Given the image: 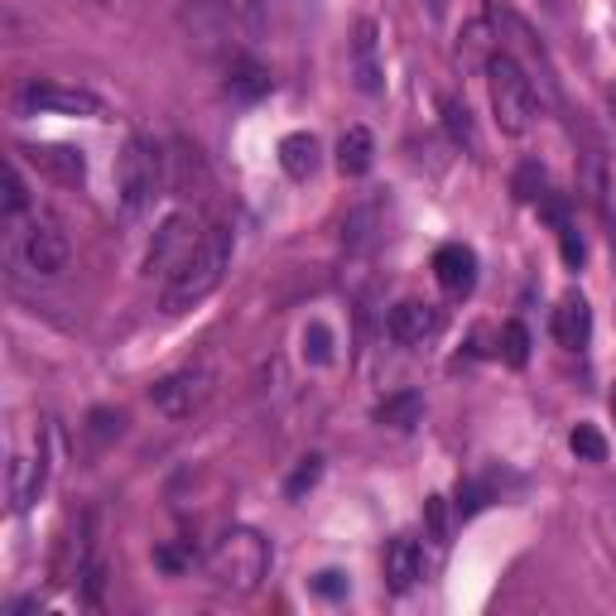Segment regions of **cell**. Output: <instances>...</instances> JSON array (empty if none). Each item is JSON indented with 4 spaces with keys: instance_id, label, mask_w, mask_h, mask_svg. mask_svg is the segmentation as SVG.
<instances>
[{
    "instance_id": "4dcf8cb0",
    "label": "cell",
    "mask_w": 616,
    "mask_h": 616,
    "mask_svg": "<svg viewBox=\"0 0 616 616\" xmlns=\"http://www.w3.org/2000/svg\"><path fill=\"white\" fill-rule=\"evenodd\" d=\"M515 198H521V202H539V198H545V168L525 164L521 174H515Z\"/></svg>"
},
{
    "instance_id": "ba28073f",
    "label": "cell",
    "mask_w": 616,
    "mask_h": 616,
    "mask_svg": "<svg viewBox=\"0 0 616 616\" xmlns=\"http://www.w3.org/2000/svg\"><path fill=\"white\" fill-rule=\"evenodd\" d=\"M202 232H208V222H202L198 212H174L160 232H154V246H150V256H144V270L168 275L184 256H193V246L202 241Z\"/></svg>"
},
{
    "instance_id": "d6986e66",
    "label": "cell",
    "mask_w": 616,
    "mask_h": 616,
    "mask_svg": "<svg viewBox=\"0 0 616 616\" xmlns=\"http://www.w3.org/2000/svg\"><path fill=\"white\" fill-rule=\"evenodd\" d=\"M425 419V395L419 391H395L376 405V425H391V429H415Z\"/></svg>"
},
{
    "instance_id": "5b68a950",
    "label": "cell",
    "mask_w": 616,
    "mask_h": 616,
    "mask_svg": "<svg viewBox=\"0 0 616 616\" xmlns=\"http://www.w3.org/2000/svg\"><path fill=\"white\" fill-rule=\"evenodd\" d=\"M487 78H491V106H497L501 130L505 136H525L530 120H535V88H530L525 68L511 54H491Z\"/></svg>"
},
{
    "instance_id": "8fae6325",
    "label": "cell",
    "mask_w": 616,
    "mask_h": 616,
    "mask_svg": "<svg viewBox=\"0 0 616 616\" xmlns=\"http://www.w3.org/2000/svg\"><path fill=\"white\" fill-rule=\"evenodd\" d=\"M433 280H439L443 294H453V299L473 294V284H477V256H473V246L449 241V246L433 251Z\"/></svg>"
},
{
    "instance_id": "d6a6232c",
    "label": "cell",
    "mask_w": 616,
    "mask_h": 616,
    "mask_svg": "<svg viewBox=\"0 0 616 616\" xmlns=\"http://www.w3.org/2000/svg\"><path fill=\"white\" fill-rule=\"evenodd\" d=\"M313 593L318 597H347V573H337V569H323V573H313Z\"/></svg>"
},
{
    "instance_id": "9a60e30c",
    "label": "cell",
    "mask_w": 616,
    "mask_h": 616,
    "mask_svg": "<svg viewBox=\"0 0 616 616\" xmlns=\"http://www.w3.org/2000/svg\"><path fill=\"white\" fill-rule=\"evenodd\" d=\"M20 154L34 168H44L48 178H58V184H82V174H88L82 150H68V144H30V150H20Z\"/></svg>"
},
{
    "instance_id": "5bb4252c",
    "label": "cell",
    "mask_w": 616,
    "mask_h": 616,
    "mask_svg": "<svg viewBox=\"0 0 616 616\" xmlns=\"http://www.w3.org/2000/svg\"><path fill=\"white\" fill-rule=\"evenodd\" d=\"M419 578H425V549H419V539L395 535L391 549H385V583H391V593H409Z\"/></svg>"
},
{
    "instance_id": "d4e9b609",
    "label": "cell",
    "mask_w": 616,
    "mask_h": 616,
    "mask_svg": "<svg viewBox=\"0 0 616 616\" xmlns=\"http://www.w3.org/2000/svg\"><path fill=\"white\" fill-rule=\"evenodd\" d=\"M501 357H505V367H515V371L530 361V333H525V323H505V328H501Z\"/></svg>"
},
{
    "instance_id": "f546056e",
    "label": "cell",
    "mask_w": 616,
    "mask_h": 616,
    "mask_svg": "<svg viewBox=\"0 0 616 616\" xmlns=\"http://www.w3.org/2000/svg\"><path fill=\"white\" fill-rule=\"evenodd\" d=\"M318 477H323V457H304V463L294 467V477L284 481V497H289V501H299Z\"/></svg>"
},
{
    "instance_id": "9c48e42d",
    "label": "cell",
    "mask_w": 616,
    "mask_h": 616,
    "mask_svg": "<svg viewBox=\"0 0 616 616\" xmlns=\"http://www.w3.org/2000/svg\"><path fill=\"white\" fill-rule=\"evenodd\" d=\"M352 78L367 96L385 92V68H381V30L376 20H357L352 30Z\"/></svg>"
},
{
    "instance_id": "603a6c76",
    "label": "cell",
    "mask_w": 616,
    "mask_h": 616,
    "mask_svg": "<svg viewBox=\"0 0 616 616\" xmlns=\"http://www.w3.org/2000/svg\"><path fill=\"white\" fill-rule=\"evenodd\" d=\"M443 126H449V136L457 140V144H477V126H473V112H467L457 96H449L443 102Z\"/></svg>"
},
{
    "instance_id": "4316f807",
    "label": "cell",
    "mask_w": 616,
    "mask_h": 616,
    "mask_svg": "<svg viewBox=\"0 0 616 616\" xmlns=\"http://www.w3.org/2000/svg\"><path fill=\"white\" fill-rule=\"evenodd\" d=\"M24 208H30V188L20 178V164H10L5 168V222H20Z\"/></svg>"
},
{
    "instance_id": "f1b7e54d",
    "label": "cell",
    "mask_w": 616,
    "mask_h": 616,
    "mask_svg": "<svg viewBox=\"0 0 616 616\" xmlns=\"http://www.w3.org/2000/svg\"><path fill=\"white\" fill-rule=\"evenodd\" d=\"M425 525H429V539H433V545H449V535H453L449 501H443V497H429V501H425Z\"/></svg>"
},
{
    "instance_id": "484cf974",
    "label": "cell",
    "mask_w": 616,
    "mask_h": 616,
    "mask_svg": "<svg viewBox=\"0 0 616 616\" xmlns=\"http://www.w3.org/2000/svg\"><path fill=\"white\" fill-rule=\"evenodd\" d=\"M304 357L313 361V367H328L333 361V328L328 323H309L304 328Z\"/></svg>"
},
{
    "instance_id": "7c38bea8",
    "label": "cell",
    "mask_w": 616,
    "mask_h": 616,
    "mask_svg": "<svg viewBox=\"0 0 616 616\" xmlns=\"http://www.w3.org/2000/svg\"><path fill=\"white\" fill-rule=\"evenodd\" d=\"M92 530H96V515L82 511L78 525L63 535L58 559H54V578H58V583H72V578H82V573L92 569Z\"/></svg>"
},
{
    "instance_id": "e575fe53",
    "label": "cell",
    "mask_w": 616,
    "mask_h": 616,
    "mask_svg": "<svg viewBox=\"0 0 616 616\" xmlns=\"http://www.w3.org/2000/svg\"><path fill=\"white\" fill-rule=\"evenodd\" d=\"M612 415H616V391H612Z\"/></svg>"
},
{
    "instance_id": "d590c367",
    "label": "cell",
    "mask_w": 616,
    "mask_h": 616,
    "mask_svg": "<svg viewBox=\"0 0 616 616\" xmlns=\"http://www.w3.org/2000/svg\"><path fill=\"white\" fill-rule=\"evenodd\" d=\"M545 5H559V0H545Z\"/></svg>"
},
{
    "instance_id": "836d02e7",
    "label": "cell",
    "mask_w": 616,
    "mask_h": 616,
    "mask_svg": "<svg viewBox=\"0 0 616 616\" xmlns=\"http://www.w3.org/2000/svg\"><path fill=\"white\" fill-rule=\"evenodd\" d=\"M154 563H160V569H164V573H184V569H188V563H193V559H188V554H184V549H174V545H164V549H154Z\"/></svg>"
},
{
    "instance_id": "e0dca14e",
    "label": "cell",
    "mask_w": 616,
    "mask_h": 616,
    "mask_svg": "<svg viewBox=\"0 0 616 616\" xmlns=\"http://www.w3.org/2000/svg\"><path fill=\"white\" fill-rule=\"evenodd\" d=\"M376 160V140H371L367 126H352L342 140H337V168H342L347 178H361Z\"/></svg>"
},
{
    "instance_id": "7a4b0ae2",
    "label": "cell",
    "mask_w": 616,
    "mask_h": 616,
    "mask_svg": "<svg viewBox=\"0 0 616 616\" xmlns=\"http://www.w3.org/2000/svg\"><path fill=\"white\" fill-rule=\"evenodd\" d=\"M265 573H270V545H265L260 530L232 525L208 554V578H212L217 593L246 597L265 583Z\"/></svg>"
},
{
    "instance_id": "2e32d148",
    "label": "cell",
    "mask_w": 616,
    "mask_h": 616,
    "mask_svg": "<svg viewBox=\"0 0 616 616\" xmlns=\"http://www.w3.org/2000/svg\"><path fill=\"white\" fill-rule=\"evenodd\" d=\"M554 337H559L569 352L588 347V337H593V309H588L578 294H569L559 309H554Z\"/></svg>"
},
{
    "instance_id": "1f68e13d",
    "label": "cell",
    "mask_w": 616,
    "mask_h": 616,
    "mask_svg": "<svg viewBox=\"0 0 616 616\" xmlns=\"http://www.w3.org/2000/svg\"><path fill=\"white\" fill-rule=\"evenodd\" d=\"M559 251H563V265H569V270H578V265L588 260V246H583V236L573 232V222L559 226Z\"/></svg>"
},
{
    "instance_id": "cb8c5ba5",
    "label": "cell",
    "mask_w": 616,
    "mask_h": 616,
    "mask_svg": "<svg viewBox=\"0 0 616 616\" xmlns=\"http://www.w3.org/2000/svg\"><path fill=\"white\" fill-rule=\"evenodd\" d=\"M569 449L583 457V463H607V439H602L593 425H578V429L569 433Z\"/></svg>"
},
{
    "instance_id": "52a82bcc",
    "label": "cell",
    "mask_w": 616,
    "mask_h": 616,
    "mask_svg": "<svg viewBox=\"0 0 616 616\" xmlns=\"http://www.w3.org/2000/svg\"><path fill=\"white\" fill-rule=\"evenodd\" d=\"M212 385L217 376L208 367H184V371H174V376H164V381H154L150 385V405L160 409L164 419H193L202 405L212 400Z\"/></svg>"
},
{
    "instance_id": "6da1fadb",
    "label": "cell",
    "mask_w": 616,
    "mask_h": 616,
    "mask_svg": "<svg viewBox=\"0 0 616 616\" xmlns=\"http://www.w3.org/2000/svg\"><path fill=\"white\" fill-rule=\"evenodd\" d=\"M232 251H236V232L226 222H208L202 241L193 246V256H184L174 270L164 275V289H160V309L164 313H188L193 304L212 294L217 284L226 280L232 270Z\"/></svg>"
},
{
    "instance_id": "277c9868",
    "label": "cell",
    "mask_w": 616,
    "mask_h": 616,
    "mask_svg": "<svg viewBox=\"0 0 616 616\" xmlns=\"http://www.w3.org/2000/svg\"><path fill=\"white\" fill-rule=\"evenodd\" d=\"M10 256H15L30 275H63L72 260L68 232L58 226V217L48 212H30L24 222H10Z\"/></svg>"
},
{
    "instance_id": "44dd1931",
    "label": "cell",
    "mask_w": 616,
    "mask_h": 616,
    "mask_svg": "<svg viewBox=\"0 0 616 616\" xmlns=\"http://www.w3.org/2000/svg\"><path fill=\"white\" fill-rule=\"evenodd\" d=\"M126 433V415L120 409H92L88 425H82V439H88V453H106L112 443Z\"/></svg>"
},
{
    "instance_id": "7402d4cb",
    "label": "cell",
    "mask_w": 616,
    "mask_h": 616,
    "mask_svg": "<svg viewBox=\"0 0 616 616\" xmlns=\"http://www.w3.org/2000/svg\"><path fill=\"white\" fill-rule=\"evenodd\" d=\"M491 24L487 20H473L463 34H457V58H463V68H487L491 63Z\"/></svg>"
},
{
    "instance_id": "8992f818",
    "label": "cell",
    "mask_w": 616,
    "mask_h": 616,
    "mask_svg": "<svg viewBox=\"0 0 616 616\" xmlns=\"http://www.w3.org/2000/svg\"><path fill=\"white\" fill-rule=\"evenodd\" d=\"M102 96L82 92V88H63V82L48 78H30L15 92V116H102Z\"/></svg>"
},
{
    "instance_id": "83f0119b",
    "label": "cell",
    "mask_w": 616,
    "mask_h": 616,
    "mask_svg": "<svg viewBox=\"0 0 616 616\" xmlns=\"http://www.w3.org/2000/svg\"><path fill=\"white\" fill-rule=\"evenodd\" d=\"M487 501H491V481H463V487H457V515H463V521L487 511Z\"/></svg>"
},
{
    "instance_id": "4fadbf2b",
    "label": "cell",
    "mask_w": 616,
    "mask_h": 616,
    "mask_svg": "<svg viewBox=\"0 0 616 616\" xmlns=\"http://www.w3.org/2000/svg\"><path fill=\"white\" fill-rule=\"evenodd\" d=\"M443 328V313L433 304H419V299H405V304L391 309V337L400 347H419L429 342V337H439Z\"/></svg>"
},
{
    "instance_id": "ffe728a7",
    "label": "cell",
    "mask_w": 616,
    "mask_h": 616,
    "mask_svg": "<svg viewBox=\"0 0 616 616\" xmlns=\"http://www.w3.org/2000/svg\"><path fill=\"white\" fill-rule=\"evenodd\" d=\"M226 92H232V102H260L270 92V72L260 63H251V58H236L232 78H226Z\"/></svg>"
},
{
    "instance_id": "3957f363",
    "label": "cell",
    "mask_w": 616,
    "mask_h": 616,
    "mask_svg": "<svg viewBox=\"0 0 616 616\" xmlns=\"http://www.w3.org/2000/svg\"><path fill=\"white\" fill-rule=\"evenodd\" d=\"M164 160L168 154L160 150L154 140L144 136H130L116 154V193H120V208L126 212H144L154 198L164 193L168 174H164Z\"/></svg>"
},
{
    "instance_id": "30bf717a",
    "label": "cell",
    "mask_w": 616,
    "mask_h": 616,
    "mask_svg": "<svg viewBox=\"0 0 616 616\" xmlns=\"http://www.w3.org/2000/svg\"><path fill=\"white\" fill-rule=\"evenodd\" d=\"M48 481V449L34 443V453L10 457V511H30Z\"/></svg>"
},
{
    "instance_id": "ac0fdd59",
    "label": "cell",
    "mask_w": 616,
    "mask_h": 616,
    "mask_svg": "<svg viewBox=\"0 0 616 616\" xmlns=\"http://www.w3.org/2000/svg\"><path fill=\"white\" fill-rule=\"evenodd\" d=\"M280 168H284L289 178H299V184H304L313 168H318V140L304 136V130L284 136V140H280Z\"/></svg>"
}]
</instances>
